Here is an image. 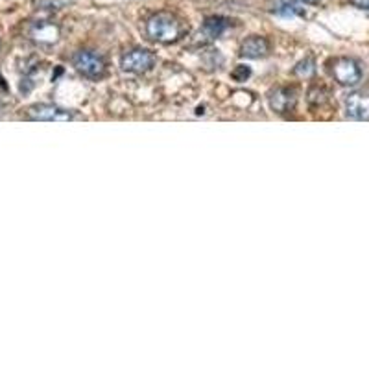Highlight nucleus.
<instances>
[{
    "mask_svg": "<svg viewBox=\"0 0 369 369\" xmlns=\"http://www.w3.org/2000/svg\"><path fill=\"white\" fill-rule=\"evenodd\" d=\"M347 116L355 120H369V94L351 92L346 98Z\"/></svg>",
    "mask_w": 369,
    "mask_h": 369,
    "instance_id": "obj_7",
    "label": "nucleus"
},
{
    "mask_svg": "<svg viewBox=\"0 0 369 369\" xmlns=\"http://www.w3.org/2000/svg\"><path fill=\"white\" fill-rule=\"evenodd\" d=\"M0 45H2V43H0Z\"/></svg>",
    "mask_w": 369,
    "mask_h": 369,
    "instance_id": "obj_15",
    "label": "nucleus"
},
{
    "mask_svg": "<svg viewBox=\"0 0 369 369\" xmlns=\"http://www.w3.org/2000/svg\"><path fill=\"white\" fill-rule=\"evenodd\" d=\"M33 39L39 43H55L57 41V35H60V30L54 24L48 23H39L32 32Z\"/></svg>",
    "mask_w": 369,
    "mask_h": 369,
    "instance_id": "obj_10",
    "label": "nucleus"
},
{
    "mask_svg": "<svg viewBox=\"0 0 369 369\" xmlns=\"http://www.w3.org/2000/svg\"><path fill=\"white\" fill-rule=\"evenodd\" d=\"M331 74L343 87H355L362 79V67L351 57H336L331 63Z\"/></svg>",
    "mask_w": 369,
    "mask_h": 369,
    "instance_id": "obj_3",
    "label": "nucleus"
},
{
    "mask_svg": "<svg viewBox=\"0 0 369 369\" xmlns=\"http://www.w3.org/2000/svg\"><path fill=\"white\" fill-rule=\"evenodd\" d=\"M26 116L32 120H41V122H69V120L76 119L74 113L67 109H61L52 104H35L30 106L26 111Z\"/></svg>",
    "mask_w": 369,
    "mask_h": 369,
    "instance_id": "obj_5",
    "label": "nucleus"
},
{
    "mask_svg": "<svg viewBox=\"0 0 369 369\" xmlns=\"http://www.w3.org/2000/svg\"><path fill=\"white\" fill-rule=\"evenodd\" d=\"M249 74H251L249 67H246V65H238L235 72H233V78H235L236 82H246V79L249 78Z\"/></svg>",
    "mask_w": 369,
    "mask_h": 369,
    "instance_id": "obj_13",
    "label": "nucleus"
},
{
    "mask_svg": "<svg viewBox=\"0 0 369 369\" xmlns=\"http://www.w3.org/2000/svg\"><path fill=\"white\" fill-rule=\"evenodd\" d=\"M356 8L364 9V11H369V0H351Z\"/></svg>",
    "mask_w": 369,
    "mask_h": 369,
    "instance_id": "obj_14",
    "label": "nucleus"
},
{
    "mask_svg": "<svg viewBox=\"0 0 369 369\" xmlns=\"http://www.w3.org/2000/svg\"><path fill=\"white\" fill-rule=\"evenodd\" d=\"M270 52V43H268L266 37L260 35H251L248 37L242 46H240V55L242 57H249V60H257V57H263Z\"/></svg>",
    "mask_w": 369,
    "mask_h": 369,
    "instance_id": "obj_8",
    "label": "nucleus"
},
{
    "mask_svg": "<svg viewBox=\"0 0 369 369\" xmlns=\"http://www.w3.org/2000/svg\"><path fill=\"white\" fill-rule=\"evenodd\" d=\"M270 106L275 113H288L295 107V101H297V92L294 87H277L270 92Z\"/></svg>",
    "mask_w": 369,
    "mask_h": 369,
    "instance_id": "obj_6",
    "label": "nucleus"
},
{
    "mask_svg": "<svg viewBox=\"0 0 369 369\" xmlns=\"http://www.w3.org/2000/svg\"><path fill=\"white\" fill-rule=\"evenodd\" d=\"M231 26V21L226 17H209L205 18V23H203V33L211 39L214 37H220L229 30Z\"/></svg>",
    "mask_w": 369,
    "mask_h": 369,
    "instance_id": "obj_9",
    "label": "nucleus"
},
{
    "mask_svg": "<svg viewBox=\"0 0 369 369\" xmlns=\"http://www.w3.org/2000/svg\"><path fill=\"white\" fill-rule=\"evenodd\" d=\"M314 72H316V63H314V60H310V57H307V60L301 61V63L295 67V74L301 76V78H310Z\"/></svg>",
    "mask_w": 369,
    "mask_h": 369,
    "instance_id": "obj_12",
    "label": "nucleus"
},
{
    "mask_svg": "<svg viewBox=\"0 0 369 369\" xmlns=\"http://www.w3.org/2000/svg\"><path fill=\"white\" fill-rule=\"evenodd\" d=\"M189 32V26L180 15L170 11H157L146 21V35L161 45H172L183 39Z\"/></svg>",
    "mask_w": 369,
    "mask_h": 369,
    "instance_id": "obj_1",
    "label": "nucleus"
},
{
    "mask_svg": "<svg viewBox=\"0 0 369 369\" xmlns=\"http://www.w3.org/2000/svg\"><path fill=\"white\" fill-rule=\"evenodd\" d=\"M321 0H281V6H279V13L282 15H297L303 11L301 6H316L319 4Z\"/></svg>",
    "mask_w": 369,
    "mask_h": 369,
    "instance_id": "obj_11",
    "label": "nucleus"
},
{
    "mask_svg": "<svg viewBox=\"0 0 369 369\" xmlns=\"http://www.w3.org/2000/svg\"><path fill=\"white\" fill-rule=\"evenodd\" d=\"M157 57L152 50L146 48H133V50L126 52L120 57V67L124 72L129 74H144L153 69Z\"/></svg>",
    "mask_w": 369,
    "mask_h": 369,
    "instance_id": "obj_4",
    "label": "nucleus"
},
{
    "mask_svg": "<svg viewBox=\"0 0 369 369\" xmlns=\"http://www.w3.org/2000/svg\"><path fill=\"white\" fill-rule=\"evenodd\" d=\"M72 67L89 79H100L106 76V60L94 50H79L72 55Z\"/></svg>",
    "mask_w": 369,
    "mask_h": 369,
    "instance_id": "obj_2",
    "label": "nucleus"
}]
</instances>
